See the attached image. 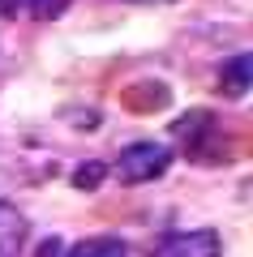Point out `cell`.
Segmentation results:
<instances>
[{"instance_id": "6da1fadb", "label": "cell", "mask_w": 253, "mask_h": 257, "mask_svg": "<svg viewBox=\"0 0 253 257\" xmlns=\"http://www.w3.org/2000/svg\"><path fill=\"white\" fill-rule=\"evenodd\" d=\"M172 159H176V150L163 146V142H133V146H125L116 155L112 176L120 184H146V180H159L172 167Z\"/></svg>"}, {"instance_id": "7a4b0ae2", "label": "cell", "mask_w": 253, "mask_h": 257, "mask_svg": "<svg viewBox=\"0 0 253 257\" xmlns=\"http://www.w3.org/2000/svg\"><path fill=\"white\" fill-rule=\"evenodd\" d=\"M176 138V150H181L185 159H193V163H210V159H223V150L215 146L219 142V120L210 116V111H185L181 120H176L172 128Z\"/></svg>"}, {"instance_id": "3957f363", "label": "cell", "mask_w": 253, "mask_h": 257, "mask_svg": "<svg viewBox=\"0 0 253 257\" xmlns=\"http://www.w3.org/2000/svg\"><path fill=\"white\" fill-rule=\"evenodd\" d=\"M150 257H223V236L215 227H193V231H172L154 244Z\"/></svg>"}, {"instance_id": "277c9868", "label": "cell", "mask_w": 253, "mask_h": 257, "mask_svg": "<svg viewBox=\"0 0 253 257\" xmlns=\"http://www.w3.org/2000/svg\"><path fill=\"white\" fill-rule=\"evenodd\" d=\"M52 172H39L30 159H22V155H5L0 150V202H9L18 189H26V184H39V180H47Z\"/></svg>"}, {"instance_id": "5b68a950", "label": "cell", "mask_w": 253, "mask_h": 257, "mask_svg": "<svg viewBox=\"0 0 253 257\" xmlns=\"http://www.w3.org/2000/svg\"><path fill=\"white\" fill-rule=\"evenodd\" d=\"M26 236H30L26 214H22L13 202H0V257H22Z\"/></svg>"}, {"instance_id": "8992f818", "label": "cell", "mask_w": 253, "mask_h": 257, "mask_svg": "<svg viewBox=\"0 0 253 257\" xmlns=\"http://www.w3.org/2000/svg\"><path fill=\"white\" fill-rule=\"evenodd\" d=\"M215 86H219V94H227V99H240V94L253 86V52L232 56V60H223V64H219Z\"/></svg>"}, {"instance_id": "52a82bcc", "label": "cell", "mask_w": 253, "mask_h": 257, "mask_svg": "<svg viewBox=\"0 0 253 257\" xmlns=\"http://www.w3.org/2000/svg\"><path fill=\"white\" fill-rule=\"evenodd\" d=\"M64 257H129V248L120 236H86L64 248Z\"/></svg>"}, {"instance_id": "ba28073f", "label": "cell", "mask_w": 253, "mask_h": 257, "mask_svg": "<svg viewBox=\"0 0 253 257\" xmlns=\"http://www.w3.org/2000/svg\"><path fill=\"white\" fill-rule=\"evenodd\" d=\"M103 176H108V163H99V159H86V163L73 172V184H77V189H95Z\"/></svg>"}, {"instance_id": "9c48e42d", "label": "cell", "mask_w": 253, "mask_h": 257, "mask_svg": "<svg viewBox=\"0 0 253 257\" xmlns=\"http://www.w3.org/2000/svg\"><path fill=\"white\" fill-rule=\"evenodd\" d=\"M35 257H64V244H60L56 236H47V240H43V248H39Z\"/></svg>"}, {"instance_id": "30bf717a", "label": "cell", "mask_w": 253, "mask_h": 257, "mask_svg": "<svg viewBox=\"0 0 253 257\" xmlns=\"http://www.w3.org/2000/svg\"><path fill=\"white\" fill-rule=\"evenodd\" d=\"M5 5H9V9H13V5H26V9H35V13H39V0H5Z\"/></svg>"}, {"instance_id": "8fae6325", "label": "cell", "mask_w": 253, "mask_h": 257, "mask_svg": "<svg viewBox=\"0 0 253 257\" xmlns=\"http://www.w3.org/2000/svg\"><path fill=\"white\" fill-rule=\"evenodd\" d=\"M146 5H167V0H146Z\"/></svg>"}]
</instances>
